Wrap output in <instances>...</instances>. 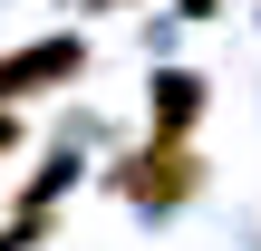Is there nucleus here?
Here are the masks:
<instances>
[{
	"label": "nucleus",
	"instance_id": "3",
	"mask_svg": "<svg viewBox=\"0 0 261 251\" xmlns=\"http://www.w3.org/2000/svg\"><path fill=\"white\" fill-rule=\"evenodd\" d=\"M194 116H203V77H194V68H155V87H145V126H155L165 145H194Z\"/></svg>",
	"mask_w": 261,
	"mask_h": 251
},
{
	"label": "nucleus",
	"instance_id": "5",
	"mask_svg": "<svg viewBox=\"0 0 261 251\" xmlns=\"http://www.w3.org/2000/svg\"><path fill=\"white\" fill-rule=\"evenodd\" d=\"M184 19H213V0H184Z\"/></svg>",
	"mask_w": 261,
	"mask_h": 251
},
{
	"label": "nucleus",
	"instance_id": "2",
	"mask_svg": "<svg viewBox=\"0 0 261 251\" xmlns=\"http://www.w3.org/2000/svg\"><path fill=\"white\" fill-rule=\"evenodd\" d=\"M77 77H87V39H29V48L0 58V106H19V97H58V87H77Z\"/></svg>",
	"mask_w": 261,
	"mask_h": 251
},
{
	"label": "nucleus",
	"instance_id": "1",
	"mask_svg": "<svg viewBox=\"0 0 261 251\" xmlns=\"http://www.w3.org/2000/svg\"><path fill=\"white\" fill-rule=\"evenodd\" d=\"M116 193H126L136 213H184V203L203 193V155H194V145H165V135H145V145L116 164Z\"/></svg>",
	"mask_w": 261,
	"mask_h": 251
},
{
	"label": "nucleus",
	"instance_id": "4",
	"mask_svg": "<svg viewBox=\"0 0 261 251\" xmlns=\"http://www.w3.org/2000/svg\"><path fill=\"white\" fill-rule=\"evenodd\" d=\"M10 155H19V116L0 106V164H10Z\"/></svg>",
	"mask_w": 261,
	"mask_h": 251
},
{
	"label": "nucleus",
	"instance_id": "6",
	"mask_svg": "<svg viewBox=\"0 0 261 251\" xmlns=\"http://www.w3.org/2000/svg\"><path fill=\"white\" fill-rule=\"evenodd\" d=\"M97 10H126V0H97Z\"/></svg>",
	"mask_w": 261,
	"mask_h": 251
}]
</instances>
